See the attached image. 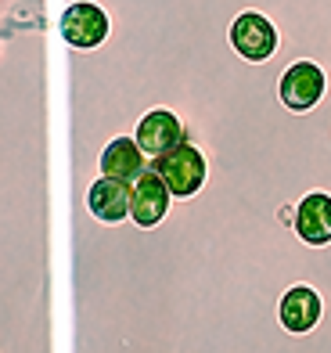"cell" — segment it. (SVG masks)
<instances>
[{
    "label": "cell",
    "mask_w": 331,
    "mask_h": 353,
    "mask_svg": "<svg viewBox=\"0 0 331 353\" xmlns=\"http://www.w3.org/2000/svg\"><path fill=\"white\" fill-rule=\"evenodd\" d=\"M184 134H187V130H184L180 112H177V108H166V105L148 108L145 116L137 119V126H134V137L140 141V148L148 152V159L169 152L173 144H180Z\"/></svg>",
    "instance_id": "cell-7"
},
{
    "label": "cell",
    "mask_w": 331,
    "mask_h": 353,
    "mask_svg": "<svg viewBox=\"0 0 331 353\" xmlns=\"http://www.w3.org/2000/svg\"><path fill=\"white\" fill-rule=\"evenodd\" d=\"M151 163L148 159V152L140 148V141L134 137V134H119V137H112L101 148V155H98V166H94V176H101V173H108V176H122V181H134V176L140 173Z\"/></svg>",
    "instance_id": "cell-8"
},
{
    "label": "cell",
    "mask_w": 331,
    "mask_h": 353,
    "mask_svg": "<svg viewBox=\"0 0 331 353\" xmlns=\"http://www.w3.org/2000/svg\"><path fill=\"white\" fill-rule=\"evenodd\" d=\"M324 321V296L321 288H313L306 281L288 285L277 299V325H281V343L274 346V353L285 350L288 339H299V335H310Z\"/></svg>",
    "instance_id": "cell-2"
},
{
    "label": "cell",
    "mask_w": 331,
    "mask_h": 353,
    "mask_svg": "<svg viewBox=\"0 0 331 353\" xmlns=\"http://www.w3.org/2000/svg\"><path fill=\"white\" fill-rule=\"evenodd\" d=\"M58 33L72 51H98L112 37V14L98 0H69L58 19Z\"/></svg>",
    "instance_id": "cell-3"
},
{
    "label": "cell",
    "mask_w": 331,
    "mask_h": 353,
    "mask_svg": "<svg viewBox=\"0 0 331 353\" xmlns=\"http://www.w3.org/2000/svg\"><path fill=\"white\" fill-rule=\"evenodd\" d=\"M328 98V72L313 58H299L277 76V101L288 112H313Z\"/></svg>",
    "instance_id": "cell-4"
},
{
    "label": "cell",
    "mask_w": 331,
    "mask_h": 353,
    "mask_svg": "<svg viewBox=\"0 0 331 353\" xmlns=\"http://www.w3.org/2000/svg\"><path fill=\"white\" fill-rule=\"evenodd\" d=\"M151 166L162 173V181L169 184V191L177 199H195L198 191L206 188V181H209V155L202 152L195 141H187V137L180 144H173L169 152L155 155Z\"/></svg>",
    "instance_id": "cell-1"
},
{
    "label": "cell",
    "mask_w": 331,
    "mask_h": 353,
    "mask_svg": "<svg viewBox=\"0 0 331 353\" xmlns=\"http://www.w3.org/2000/svg\"><path fill=\"white\" fill-rule=\"evenodd\" d=\"M130 188H134L130 223H137V228H159V223L169 216L173 202H177V195H173L169 184L162 181V173L148 163V166L130 181Z\"/></svg>",
    "instance_id": "cell-5"
},
{
    "label": "cell",
    "mask_w": 331,
    "mask_h": 353,
    "mask_svg": "<svg viewBox=\"0 0 331 353\" xmlns=\"http://www.w3.org/2000/svg\"><path fill=\"white\" fill-rule=\"evenodd\" d=\"M130 199H134V188L130 181H122V176H94L87 195H83V205L94 220L101 223H122L130 220Z\"/></svg>",
    "instance_id": "cell-6"
}]
</instances>
